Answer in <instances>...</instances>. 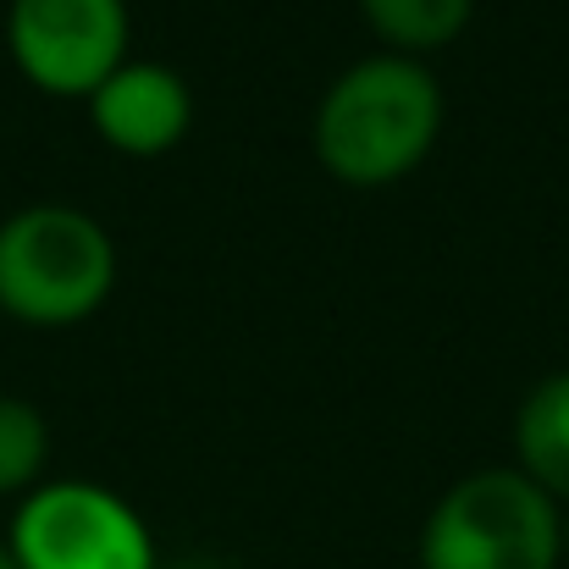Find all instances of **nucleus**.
<instances>
[{"instance_id":"f03ea898","label":"nucleus","mask_w":569,"mask_h":569,"mask_svg":"<svg viewBox=\"0 0 569 569\" xmlns=\"http://www.w3.org/2000/svg\"><path fill=\"white\" fill-rule=\"evenodd\" d=\"M117 288L111 232L72 204H28L0 221V310L22 327H78Z\"/></svg>"},{"instance_id":"7ed1b4c3","label":"nucleus","mask_w":569,"mask_h":569,"mask_svg":"<svg viewBox=\"0 0 569 569\" xmlns=\"http://www.w3.org/2000/svg\"><path fill=\"white\" fill-rule=\"evenodd\" d=\"M559 565H565V509L542 487H531L515 465L453 481L420 526V569Z\"/></svg>"},{"instance_id":"20e7f679","label":"nucleus","mask_w":569,"mask_h":569,"mask_svg":"<svg viewBox=\"0 0 569 569\" xmlns=\"http://www.w3.org/2000/svg\"><path fill=\"white\" fill-rule=\"evenodd\" d=\"M17 569H156V537L139 509L100 481H44L11 520Z\"/></svg>"},{"instance_id":"423d86ee","label":"nucleus","mask_w":569,"mask_h":569,"mask_svg":"<svg viewBox=\"0 0 569 569\" xmlns=\"http://www.w3.org/2000/svg\"><path fill=\"white\" fill-rule=\"evenodd\" d=\"M89 122L117 156L156 161V156H167L189 139L193 94L189 83L161 61H122L89 94Z\"/></svg>"},{"instance_id":"6e6552de","label":"nucleus","mask_w":569,"mask_h":569,"mask_svg":"<svg viewBox=\"0 0 569 569\" xmlns=\"http://www.w3.org/2000/svg\"><path fill=\"white\" fill-rule=\"evenodd\" d=\"M360 11L392 56H426L470 28L476 0H360Z\"/></svg>"},{"instance_id":"f257e3e1","label":"nucleus","mask_w":569,"mask_h":569,"mask_svg":"<svg viewBox=\"0 0 569 569\" xmlns=\"http://www.w3.org/2000/svg\"><path fill=\"white\" fill-rule=\"evenodd\" d=\"M442 139V83L415 56H366L316 106V156L343 189L409 178Z\"/></svg>"},{"instance_id":"0eeeda50","label":"nucleus","mask_w":569,"mask_h":569,"mask_svg":"<svg viewBox=\"0 0 569 569\" xmlns=\"http://www.w3.org/2000/svg\"><path fill=\"white\" fill-rule=\"evenodd\" d=\"M515 470L569 503V371L542 377L515 409Z\"/></svg>"},{"instance_id":"1a4fd4ad","label":"nucleus","mask_w":569,"mask_h":569,"mask_svg":"<svg viewBox=\"0 0 569 569\" xmlns=\"http://www.w3.org/2000/svg\"><path fill=\"white\" fill-rule=\"evenodd\" d=\"M50 459V426L28 398H0V498L28 492Z\"/></svg>"},{"instance_id":"9d476101","label":"nucleus","mask_w":569,"mask_h":569,"mask_svg":"<svg viewBox=\"0 0 569 569\" xmlns=\"http://www.w3.org/2000/svg\"><path fill=\"white\" fill-rule=\"evenodd\" d=\"M156 569H238V565H227V559H204V553H193V559H172V565H156Z\"/></svg>"},{"instance_id":"f8f14e48","label":"nucleus","mask_w":569,"mask_h":569,"mask_svg":"<svg viewBox=\"0 0 569 569\" xmlns=\"http://www.w3.org/2000/svg\"><path fill=\"white\" fill-rule=\"evenodd\" d=\"M565 553H569V520H565Z\"/></svg>"},{"instance_id":"39448f33","label":"nucleus","mask_w":569,"mask_h":569,"mask_svg":"<svg viewBox=\"0 0 569 569\" xmlns=\"http://www.w3.org/2000/svg\"><path fill=\"white\" fill-rule=\"evenodd\" d=\"M128 0H11L6 44L17 72L61 100H89L128 61Z\"/></svg>"},{"instance_id":"9b49d317","label":"nucleus","mask_w":569,"mask_h":569,"mask_svg":"<svg viewBox=\"0 0 569 569\" xmlns=\"http://www.w3.org/2000/svg\"><path fill=\"white\" fill-rule=\"evenodd\" d=\"M0 569H17V559H11V548L0 542Z\"/></svg>"}]
</instances>
